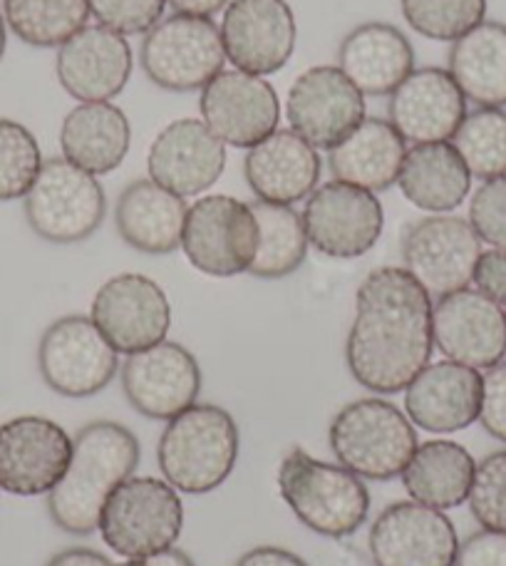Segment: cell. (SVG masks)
<instances>
[{
  "label": "cell",
  "mask_w": 506,
  "mask_h": 566,
  "mask_svg": "<svg viewBox=\"0 0 506 566\" xmlns=\"http://www.w3.org/2000/svg\"><path fill=\"white\" fill-rule=\"evenodd\" d=\"M320 167L308 139L296 129H276L246 151L244 177L259 201L293 207L318 189Z\"/></svg>",
  "instance_id": "cell-25"
},
{
  "label": "cell",
  "mask_w": 506,
  "mask_h": 566,
  "mask_svg": "<svg viewBox=\"0 0 506 566\" xmlns=\"http://www.w3.org/2000/svg\"><path fill=\"white\" fill-rule=\"evenodd\" d=\"M278 492L310 532L333 539L356 534L370 512V492L362 478L342 464L316 460L301 448L283 458Z\"/></svg>",
  "instance_id": "cell-4"
},
{
  "label": "cell",
  "mask_w": 506,
  "mask_h": 566,
  "mask_svg": "<svg viewBox=\"0 0 506 566\" xmlns=\"http://www.w3.org/2000/svg\"><path fill=\"white\" fill-rule=\"evenodd\" d=\"M45 566H115V564L109 562L105 554H99L95 549L70 547V549L57 552Z\"/></svg>",
  "instance_id": "cell-45"
},
{
  "label": "cell",
  "mask_w": 506,
  "mask_h": 566,
  "mask_svg": "<svg viewBox=\"0 0 506 566\" xmlns=\"http://www.w3.org/2000/svg\"><path fill=\"white\" fill-rule=\"evenodd\" d=\"M89 15L119 35H145L165 15L167 0H87Z\"/></svg>",
  "instance_id": "cell-39"
},
{
  "label": "cell",
  "mask_w": 506,
  "mask_h": 566,
  "mask_svg": "<svg viewBox=\"0 0 506 566\" xmlns=\"http://www.w3.org/2000/svg\"><path fill=\"white\" fill-rule=\"evenodd\" d=\"M187 201L155 179H137L119 195L115 227L127 247L149 256H167L181 249Z\"/></svg>",
  "instance_id": "cell-27"
},
{
  "label": "cell",
  "mask_w": 506,
  "mask_h": 566,
  "mask_svg": "<svg viewBox=\"0 0 506 566\" xmlns=\"http://www.w3.org/2000/svg\"><path fill=\"white\" fill-rule=\"evenodd\" d=\"M504 313H506V303H504Z\"/></svg>",
  "instance_id": "cell-49"
},
{
  "label": "cell",
  "mask_w": 506,
  "mask_h": 566,
  "mask_svg": "<svg viewBox=\"0 0 506 566\" xmlns=\"http://www.w3.org/2000/svg\"><path fill=\"white\" fill-rule=\"evenodd\" d=\"M139 440L125 424L95 420L73 440V458L53 490L48 492V514L57 530L87 537L99 530L103 507L119 484L135 474Z\"/></svg>",
  "instance_id": "cell-2"
},
{
  "label": "cell",
  "mask_w": 506,
  "mask_h": 566,
  "mask_svg": "<svg viewBox=\"0 0 506 566\" xmlns=\"http://www.w3.org/2000/svg\"><path fill=\"white\" fill-rule=\"evenodd\" d=\"M43 161L35 135L15 119L0 117V201L23 199Z\"/></svg>",
  "instance_id": "cell-37"
},
{
  "label": "cell",
  "mask_w": 506,
  "mask_h": 566,
  "mask_svg": "<svg viewBox=\"0 0 506 566\" xmlns=\"http://www.w3.org/2000/svg\"><path fill=\"white\" fill-rule=\"evenodd\" d=\"M119 566H194V562H191L187 552L171 547V549H165V552L149 554V557L129 559V562L119 564Z\"/></svg>",
  "instance_id": "cell-47"
},
{
  "label": "cell",
  "mask_w": 506,
  "mask_h": 566,
  "mask_svg": "<svg viewBox=\"0 0 506 566\" xmlns=\"http://www.w3.org/2000/svg\"><path fill=\"white\" fill-rule=\"evenodd\" d=\"M336 460L358 478L388 482L402 474L418 450L408 412L380 398H360L338 410L328 430Z\"/></svg>",
  "instance_id": "cell-5"
},
{
  "label": "cell",
  "mask_w": 506,
  "mask_h": 566,
  "mask_svg": "<svg viewBox=\"0 0 506 566\" xmlns=\"http://www.w3.org/2000/svg\"><path fill=\"white\" fill-rule=\"evenodd\" d=\"M470 175L482 181L506 175V109L477 107L467 113L452 137Z\"/></svg>",
  "instance_id": "cell-35"
},
{
  "label": "cell",
  "mask_w": 506,
  "mask_h": 566,
  "mask_svg": "<svg viewBox=\"0 0 506 566\" xmlns=\"http://www.w3.org/2000/svg\"><path fill=\"white\" fill-rule=\"evenodd\" d=\"M470 224L492 249H506V175L482 181L470 205Z\"/></svg>",
  "instance_id": "cell-40"
},
{
  "label": "cell",
  "mask_w": 506,
  "mask_h": 566,
  "mask_svg": "<svg viewBox=\"0 0 506 566\" xmlns=\"http://www.w3.org/2000/svg\"><path fill=\"white\" fill-rule=\"evenodd\" d=\"M6 48H8V30H6V18L0 13V60L6 55Z\"/></svg>",
  "instance_id": "cell-48"
},
{
  "label": "cell",
  "mask_w": 506,
  "mask_h": 566,
  "mask_svg": "<svg viewBox=\"0 0 506 566\" xmlns=\"http://www.w3.org/2000/svg\"><path fill=\"white\" fill-rule=\"evenodd\" d=\"M432 296L408 269L380 266L358 286L346 363L352 380L380 396L402 392L434 350Z\"/></svg>",
  "instance_id": "cell-1"
},
{
  "label": "cell",
  "mask_w": 506,
  "mask_h": 566,
  "mask_svg": "<svg viewBox=\"0 0 506 566\" xmlns=\"http://www.w3.org/2000/svg\"><path fill=\"white\" fill-rule=\"evenodd\" d=\"M434 348L470 368H492L506 358L504 306L477 289H460L438 298L432 308Z\"/></svg>",
  "instance_id": "cell-20"
},
{
  "label": "cell",
  "mask_w": 506,
  "mask_h": 566,
  "mask_svg": "<svg viewBox=\"0 0 506 566\" xmlns=\"http://www.w3.org/2000/svg\"><path fill=\"white\" fill-rule=\"evenodd\" d=\"M236 566H308V562L281 547H253Z\"/></svg>",
  "instance_id": "cell-44"
},
{
  "label": "cell",
  "mask_w": 506,
  "mask_h": 566,
  "mask_svg": "<svg viewBox=\"0 0 506 566\" xmlns=\"http://www.w3.org/2000/svg\"><path fill=\"white\" fill-rule=\"evenodd\" d=\"M404 410L412 424L428 432L467 430L479 420L482 373L454 360L428 363L404 388Z\"/></svg>",
  "instance_id": "cell-24"
},
{
  "label": "cell",
  "mask_w": 506,
  "mask_h": 566,
  "mask_svg": "<svg viewBox=\"0 0 506 566\" xmlns=\"http://www.w3.org/2000/svg\"><path fill=\"white\" fill-rule=\"evenodd\" d=\"M366 95L338 65H316L301 73L288 90L291 129L316 149L330 151L368 115Z\"/></svg>",
  "instance_id": "cell-15"
},
{
  "label": "cell",
  "mask_w": 506,
  "mask_h": 566,
  "mask_svg": "<svg viewBox=\"0 0 506 566\" xmlns=\"http://www.w3.org/2000/svg\"><path fill=\"white\" fill-rule=\"evenodd\" d=\"M239 460V424L229 410L209 402L167 420L157 444V462L177 492L207 494L219 490Z\"/></svg>",
  "instance_id": "cell-3"
},
{
  "label": "cell",
  "mask_w": 506,
  "mask_h": 566,
  "mask_svg": "<svg viewBox=\"0 0 506 566\" xmlns=\"http://www.w3.org/2000/svg\"><path fill=\"white\" fill-rule=\"evenodd\" d=\"M30 229L50 244H80L103 227L107 199L95 175L65 157H50L23 197Z\"/></svg>",
  "instance_id": "cell-7"
},
{
  "label": "cell",
  "mask_w": 506,
  "mask_h": 566,
  "mask_svg": "<svg viewBox=\"0 0 506 566\" xmlns=\"http://www.w3.org/2000/svg\"><path fill=\"white\" fill-rule=\"evenodd\" d=\"M139 60L157 87L167 93H194L224 70L226 50L211 18L171 13L145 33Z\"/></svg>",
  "instance_id": "cell-8"
},
{
  "label": "cell",
  "mask_w": 506,
  "mask_h": 566,
  "mask_svg": "<svg viewBox=\"0 0 506 566\" xmlns=\"http://www.w3.org/2000/svg\"><path fill=\"white\" fill-rule=\"evenodd\" d=\"M400 8L414 33L438 43H454L487 15V0H400Z\"/></svg>",
  "instance_id": "cell-36"
},
{
  "label": "cell",
  "mask_w": 506,
  "mask_h": 566,
  "mask_svg": "<svg viewBox=\"0 0 506 566\" xmlns=\"http://www.w3.org/2000/svg\"><path fill=\"white\" fill-rule=\"evenodd\" d=\"M308 244L330 259H360L378 244L384 214L376 191L333 179L306 199Z\"/></svg>",
  "instance_id": "cell-11"
},
{
  "label": "cell",
  "mask_w": 506,
  "mask_h": 566,
  "mask_svg": "<svg viewBox=\"0 0 506 566\" xmlns=\"http://www.w3.org/2000/svg\"><path fill=\"white\" fill-rule=\"evenodd\" d=\"M454 566H506V532H474L460 544Z\"/></svg>",
  "instance_id": "cell-42"
},
{
  "label": "cell",
  "mask_w": 506,
  "mask_h": 566,
  "mask_svg": "<svg viewBox=\"0 0 506 566\" xmlns=\"http://www.w3.org/2000/svg\"><path fill=\"white\" fill-rule=\"evenodd\" d=\"M450 75L467 103L506 107V25L484 20L450 50Z\"/></svg>",
  "instance_id": "cell-32"
},
{
  "label": "cell",
  "mask_w": 506,
  "mask_h": 566,
  "mask_svg": "<svg viewBox=\"0 0 506 566\" xmlns=\"http://www.w3.org/2000/svg\"><path fill=\"white\" fill-rule=\"evenodd\" d=\"M398 187L418 209L450 214L470 197L472 175L452 142H432L408 147Z\"/></svg>",
  "instance_id": "cell-30"
},
{
  "label": "cell",
  "mask_w": 506,
  "mask_h": 566,
  "mask_svg": "<svg viewBox=\"0 0 506 566\" xmlns=\"http://www.w3.org/2000/svg\"><path fill=\"white\" fill-rule=\"evenodd\" d=\"M6 25L33 48H60L89 20L87 0H3Z\"/></svg>",
  "instance_id": "cell-34"
},
{
  "label": "cell",
  "mask_w": 506,
  "mask_h": 566,
  "mask_svg": "<svg viewBox=\"0 0 506 566\" xmlns=\"http://www.w3.org/2000/svg\"><path fill=\"white\" fill-rule=\"evenodd\" d=\"M470 510L484 530L506 532V450L477 462L470 490Z\"/></svg>",
  "instance_id": "cell-38"
},
{
  "label": "cell",
  "mask_w": 506,
  "mask_h": 566,
  "mask_svg": "<svg viewBox=\"0 0 506 566\" xmlns=\"http://www.w3.org/2000/svg\"><path fill=\"white\" fill-rule=\"evenodd\" d=\"M482 256V239L470 219L452 214L424 217L402 239L404 269L430 296H447L467 289Z\"/></svg>",
  "instance_id": "cell-12"
},
{
  "label": "cell",
  "mask_w": 506,
  "mask_h": 566,
  "mask_svg": "<svg viewBox=\"0 0 506 566\" xmlns=\"http://www.w3.org/2000/svg\"><path fill=\"white\" fill-rule=\"evenodd\" d=\"M147 169L149 179L175 195L199 197L224 175L226 145L204 119H175L151 142Z\"/></svg>",
  "instance_id": "cell-22"
},
{
  "label": "cell",
  "mask_w": 506,
  "mask_h": 566,
  "mask_svg": "<svg viewBox=\"0 0 506 566\" xmlns=\"http://www.w3.org/2000/svg\"><path fill=\"white\" fill-rule=\"evenodd\" d=\"M89 318L117 353L131 356L167 340L171 303L155 279L119 274L97 289Z\"/></svg>",
  "instance_id": "cell-14"
},
{
  "label": "cell",
  "mask_w": 506,
  "mask_h": 566,
  "mask_svg": "<svg viewBox=\"0 0 506 566\" xmlns=\"http://www.w3.org/2000/svg\"><path fill=\"white\" fill-rule=\"evenodd\" d=\"M181 251L207 276L249 274L259 251V221L251 205L229 195L197 199L187 209Z\"/></svg>",
  "instance_id": "cell-9"
},
{
  "label": "cell",
  "mask_w": 506,
  "mask_h": 566,
  "mask_svg": "<svg viewBox=\"0 0 506 566\" xmlns=\"http://www.w3.org/2000/svg\"><path fill=\"white\" fill-rule=\"evenodd\" d=\"M474 472L477 460L467 448L452 440H430L418 444L400 478L414 502L444 512L467 502Z\"/></svg>",
  "instance_id": "cell-31"
},
{
  "label": "cell",
  "mask_w": 506,
  "mask_h": 566,
  "mask_svg": "<svg viewBox=\"0 0 506 566\" xmlns=\"http://www.w3.org/2000/svg\"><path fill=\"white\" fill-rule=\"evenodd\" d=\"M199 109L204 125L226 147L251 149L278 129V93L266 77L244 70H221L201 90Z\"/></svg>",
  "instance_id": "cell-18"
},
{
  "label": "cell",
  "mask_w": 506,
  "mask_h": 566,
  "mask_svg": "<svg viewBox=\"0 0 506 566\" xmlns=\"http://www.w3.org/2000/svg\"><path fill=\"white\" fill-rule=\"evenodd\" d=\"M474 289L497 303H506V249L482 251L472 276Z\"/></svg>",
  "instance_id": "cell-43"
},
{
  "label": "cell",
  "mask_w": 506,
  "mask_h": 566,
  "mask_svg": "<svg viewBox=\"0 0 506 566\" xmlns=\"http://www.w3.org/2000/svg\"><path fill=\"white\" fill-rule=\"evenodd\" d=\"M185 527V504L167 480L131 474L109 494L99 517L107 547L125 559L171 549Z\"/></svg>",
  "instance_id": "cell-6"
},
{
  "label": "cell",
  "mask_w": 506,
  "mask_h": 566,
  "mask_svg": "<svg viewBox=\"0 0 506 566\" xmlns=\"http://www.w3.org/2000/svg\"><path fill=\"white\" fill-rule=\"evenodd\" d=\"M368 549L376 566H454L460 537L442 510L408 500L378 514Z\"/></svg>",
  "instance_id": "cell-13"
},
{
  "label": "cell",
  "mask_w": 506,
  "mask_h": 566,
  "mask_svg": "<svg viewBox=\"0 0 506 566\" xmlns=\"http://www.w3.org/2000/svg\"><path fill=\"white\" fill-rule=\"evenodd\" d=\"M231 0H167V6L179 15L194 18H214L221 10H226Z\"/></svg>",
  "instance_id": "cell-46"
},
{
  "label": "cell",
  "mask_w": 506,
  "mask_h": 566,
  "mask_svg": "<svg viewBox=\"0 0 506 566\" xmlns=\"http://www.w3.org/2000/svg\"><path fill=\"white\" fill-rule=\"evenodd\" d=\"M129 145V117L115 103H80L60 127L63 157L95 177L109 175L123 165Z\"/></svg>",
  "instance_id": "cell-29"
},
{
  "label": "cell",
  "mask_w": 506,
  "mask_h": 566,
  "mask_svg": "<svg viewBox=\"0 0 506 566\" xmlns=\"http://www.w3.org/2000/svg\"><path fill=\"white\" fill-rule=\"evenodd\" d=\"M338 67L362 95L384 97L414 70V48L400 28L372 20L342 38Z\"/></svg>",
  "instance_id": "cell-26"
},
{
  "label": "cell",
  "mask_w": 506,
  "mask_h": 566,
  "mask_svg": "<svg viewBox=\"0 0 506 566\" xmlns=\"http://www.w3.org/2000/svg\"><path fill=\"white\" fill-rule=\"evenodd\" d=\"M479 422L494 440L506 442V360L484 370Z\"/></svg>",
  "instance_id": "cell-41"
},
{
  "label": "cell",
  "mask_w": 506,
  "mask_h": 566,
  "mask_svg": "<svg viewBox=\"0 0 506 566\" xmlns=\"http://www.w3.org/2000/svg\"><path fill=\"white\" fill-rule=\"evenodd\" d=\"M131 48L125 35L105 25H85L57 48L55 75L80 103H113L131 77Z\"/></svg>",
  "instance_id": "cell-21"
},
{
  "label": "cell",
  "mask_w": 506,
  "mask_h": 566,
  "mask_svg": "<svg viewBox=\"0 0 506 566\" xmlns=\"http://www.w3.org/2000/svg\"><path fill=\"white\" fill-rule=\"evenodd\" d=\"M404 155H408V142L388 119L366 117L340 145L328 151V167L338 181L378 195L398 185Z\"/></svg>",
  "instance_id": "cell-28"
},
{
  "label": "cell",
  "mask_w": 506,
  "mask_h": 566,
  "mask_svg": "<svg viewBox=\"0 0 506 566\" xmlns=\"http://www.w3.org/2000/svg\"><path fill=\"white\" fill-rule=\"evenodd\" d=\"M119 373L129 406L149 420L177 418L194 406L201 392L199 360L175 340L131 353Z\"/></svg>",
  "instance_id": "cell-19"
},
{
  "label": "cell",
  "mask_w": 506,
  "mask_h": 566,
  "mask_svg": "<svg viewBox=\"0 0 506 566\" xmlns=\"http://www.w3.org/2000/svg\"><path fill=\"white\" fill-rule=\"evenodd\" d=\"M464 117L467 97L444 67L412 70L390 93L388 123L412 145L450 142Z\"/></svg>",
  "instance_id": "cell-23"
},
{
  "label": "cell",
  "mask_w": 506,
  "mask_h": 566,
  "mask_svg": "<svg viewBox=\"0 0 506 566\" xmlns=\"http://www.w3.org/2000/svg\"><path fill=\"white\" fill-rule=\"evenodd\" d=\"M251 209L259 221V251L249 274L266 281L296 274L310 247L303 214L293 207L268 201H253Z\"/></svg>",
  "instance_id": "cell-33"
},
{
  "label": "cell",
  "mask_w": 506,
  "mask_h": 566,
  "mask_svg": "<svg viewBox=\"0 0 506 566\" xmlns=\"http://www.w3.org/2000/svg\"><path fill=\"white\" fill-rule=\"evenodd\" d=\"M45 386L63 398L103 392L119 373V353L89 316H63L45 328L38 346Z\"/></svg>",
  "instance_id": "cell-10"
},
{
  "label": "cell",
  "mask_w": 506,
  "mask_h": 566,
  "mask_svg": "<svg viewBox=\"0 0 506 566\" xmlns=\"http://www.w3.org/2000/svg\"><path fill=\"white\" fill-rule=\"evenodd\" d=\"M73 458V438L63 424L20 416L0 424V490L18 497L48 494L63 480Z\"/></svg>",
  "instance_id": "cell-16"
},
{
  "label": "cell",
  "mask_w": 506,
  "mask_h": 566,
  "mask_svg": "<svg viewBox=\"0 0 506 566\" xmlns=\"http://www.w3.org/2000/svg\"><path fill=\"white\" fill-rule=\"evenodd\" d=\"M219 30L226 60L251 75L278 73L296 53L298 25L288 0H231Z\"/></svg>",
  "instance_id": "cell-17"
}]
</instances>
